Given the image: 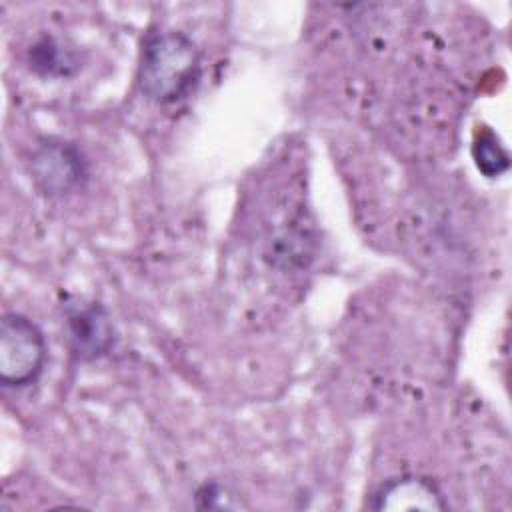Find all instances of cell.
<instances>
[{"instance_id":"6da1fadb","label":"cell","mask_w":512,"mask_h":512,"mask_svg":"<svg viewBox=\"0 0 512 512\" xmlns=\"http://www.w3.org/2000/svg\"><path fill=\"white\" fill-rule=\"evenodd\" d=\"M198 78L200 50L184 32L164 30L144 40L138 82L146 98L158 104H172L184 98Z\"/></svg>"},{"instance_id":"ba28073f","label":"cell","mask_w":512,"mask_h":512,"mask_svg":"<svg viewBox=\"0 0 512 512\" xmlns=\"http://www.w3.org/2000/svg\"><path fill=\"white\" fill-rule=\"evenodd\" d=\"M232 496H226V488L220 484H204L196 492V506L198 508H232Z\"/></svg>"},{"instance_id":"7a4b0ae2","label":"cell","mask_w":512,"mask_h":512,"mask_svg":"<svg viewBox=\"0 0 512 512\" xmlns=\"http://www.w3.org/2000/svg\"><path fill=\"white\" fill-rule=\"evenodd\" d=\"M46 362L42 330L18 312L0 320V382L6 388H24L38 380Z\"/></svg>"},{"instance_id":"5b68a950","label":"cell","mask_w":512,"mask_h":512,"mask_svg":"<svg viewBox=\"0 0 512 512\" xmlns=\"http://www.w3.org/2000/svg\"><path fill=\"white\" fill-rule=\"evenodd\" d=\"M442 492L434 482L418 476L388 480L374 494V510H446Z\"/></svg>"},{"instance_id":"3957f363","label":"cell","mask_w":512,"mask_h":512,"mask_svg":"<svg viewBox=\"0 0 512 512\" xmlns=\"http://www.w3.org/2000/svg\"><path fill=\"white\" fill-rule=\"evenodd\" d=\"M30 170L44 194L62 196L86 176V162L74 144L48 140L32 154Z\"/></svg>"},{"instance_id":"52a82bcc","label":"cell","mask_w":512,"mask_h":512,"mask_svg":"<svg viewBox=\"0 0 512 512\" xmlns=\"http://www.w3.org/2000/svg\"><path fill=\"white\" fill-rule=\"evenodd\" d=\"M66 62L62 60V48L50 38H44L30 50V66L44 74H64Z\"/></svg>"},{"instance_id":"277c9868","label":"cell","mask_w":512,"mask_h":512,"mask_svg":"<svg viewBox=\"0 0 512 512\" xmlns=\"http://www.w3.org/2000/svg\"><path fill=\"white\" fill-rule=\"evenodd\" d=\"M66 328L74 354L80 360H96L114 344V328L108 312L98 302L66 306Z\"/></svg>"},{"instance_id":"8992f818","label":"cell","mask_w":512,"mask_h":512,"mask_svg":"<svg viewBox=\"0 0 512 512\" xmlns=\"http://www.w3.org/2000/svg\"><path fill=\"white\" fill-rule=\"evenodd\" d=\"M472 156L478 170L490 178L502 174L508 168V152L490 130H484L482 134L476 136L472 146Z\"/></svg>"}]
</instances>
